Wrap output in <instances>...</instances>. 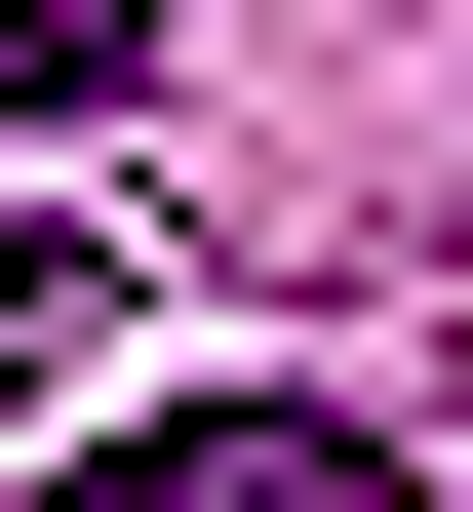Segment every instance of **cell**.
Segmentation results:
<instances>
[{
	"mask_svg": "<svg viewBox=\"0 0 473 512\" xmlns=\"http://www.w3.org/2000/svg\"><path fill=\"white\" fill-rule=\"evenodd\" d=\"M79 512H395V434H276V394H237V434H158V473H79Z\"/></svg>",
	"mask_w": 473,
	"mask_h": 512,
	"instance_id": "obj_1",
	"label": "cell"
},
{
	"mask_svg": "<svg viewBox=\"0 0 473 512\" xmlns=\"http://www.w3.org/2000/svg\"><path fill=\"white\" fill-rule=\"evenodd\" d=\"M158 79V0H0V119H119Z\"/></svg>",
	"mask_w": 473,
	"mask_h": 512,
	"instance_id": "obj_2",
	"label": "cell"
},
{
	"mask_svg": "<svg viewBox=\"0 0 473 512\" xmlns=\"http://www.w3.org/2000/svg\"><path fill=\"white\" fill-rule=\"evenodd\" d=\"M40 316H79V237H40V197H0V355H40Z\"/></svg>",
	"mask_w": 473,
	"mask_h": 512,
	"instance_id": "obj_3",
	"label": "cell"
}]
</instances>
